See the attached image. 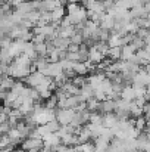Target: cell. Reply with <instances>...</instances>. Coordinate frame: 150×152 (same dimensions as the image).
I'll return each mask as SVG.
<instances>
[{
    "label": "cell",
    "mask_w": 150,
    "mask_h": 152,
    "mask_svg": "<svg viewBox=\"0 0 150 152\" xmlns=\"http://www.w3.org/2000/svg\"><path fill=\"white\" fill-rule=\"evenodd\" d=\"M43 78H44V75H43L40 71H33V72H30V74L25 77V83H27L30 87H37V86L41 83Z\"/></svg>",
    "instance_id": "cell-1"
},
{
    "label": "cell",
    "mask_w": 150,
    "mask_h": 152,
    "mask_svg": "<svg viewBox=\"0 0 150 152\" xmlns=\"http://www.w3.org/2000/svg\"><path fill=\"white\" fill-rule=\"evenodd\" d=\"M62 72H63V71H62L60 62L57 61V62H49V65H47L46 71L43 72V75H47V77L54 78L56 75H59V74H62Z\"/></svg>",
    "instance_id": "cell-2"
},
{
    "label": "cell",
    "mask_w": 150,
    "mask_h": 152,
    "mask_svg": "<svg viewBox=\"0 0 150 152\" xmlns=\"http://www.w3.org/2000/svg\"><path fill=\"white\" fill-rule=\"evenodd\" d=\"M41 146H43V139H36V137H28V139L22 143V149H24V151L41 149Z\"/></svg>",
    "instance_id": "cell-3"
},
{
    "label": "cell",
    "mask_w": 150,
    "mask_h": 152,
    "mask_svg": "<svg viewBox=\"0 0 150 152\" xmlns=\"http://www.w3.org/2000/svg\"><path fill=\"white\" fill-rule=\"evenodd\" d=\"M86 10L87 12H104V7H103V3L100 0H86Z\"/></svg>",
    "instance_id": "cell-4"
},
{
    "label": "cell",
    "mask_w": 150,
    "mask_h": 152,
    "mask_svg": "<svg viewBox=\"0 0 150 152\" xmlns=\"http://www.w3.org/2000/svg\"><path fill=\"white\" fill-rule=\"evenodd\" d=\"M104 59V55H101L94 46L88 50V53H87V61L90 62V64H100L101 61Z\"/></svg>",
    "instance_id": "cell-5"
},
{
    "label": "cell",
    "mask_w": 150,
    "mask_h": 152,
    "mask_svg": "<svg viewBox=\"0 0 150 152\" xmlns=\"http://www.w3.org/2000/svg\"><path fill=\"white\" fill-rule=\"evenodd\" d=\"M116 123H118V118H116V115L112 114V112L104 114V115L101 117V126L106 127V129H112V127H115Z\"/></svg>",
    "instance_id": "cell-6"
},
{
    "label": "cell",
    "mask_w": 150,
    "mask_h": 152,
    "mask_svg": "<svg viewBox=\"0 0 150 152\" xmlns=\"http://www.w3.org/2000/svg\"><path fill=\"white\" fill-rule=\"evenodd\" d=\"M113 27H115V18L110 16V15H107V13H104V16H103L101 21H100V28L110 31Z\"/></svg>",
    "instance_id": "cell-7"
},
{
    "label": "cell",
    "mask_w": 150,
    "mask_h": 152,
    "mask_svg": "<svg viewBox=\"0 0 150 152\" xmlns=\"http://www.w3.org/2000/svg\"><path fill=\"white\" fill-rule=\"evenodd\" d=\"M99 109H101V112L109 114L115 111V101L113 99H104L101 101V103H99Z\"/></svg>",
    "instance_id": "cell-8"
},
{
    "label": "cell",
    "mask_w": 150,
    "mask_h": 152,
    "mask_svg": "<svg viewBox=\"0 0 150 152\" xmlns=\"http://www.w3.org/2000/svg\"><path fill=\"white\" fill-rule=\"evenodd\" d=\"M50 16H51V22L59 24V21L65 16V7H63V6H57L56 9H53V10L50 12Z\"/></svg>",
    "instance_id": "cell-9"
},
{
    "label": "cell",
    "mask_w": 150,
    "mask_h": 152,
    "mask_svg": "<svg viewBox=\"0 0 150 152\" xmlns=\"http://www.w3.org/2000/svg\"><path fill=\"white\" fill-rule=\"evenodd\" d=\"M104 78H106V77H104V74H93V75H90V77H88L87 83H88L93 89H96V87H99L100 84H101V81H103Z\"/></svg>",
    "instance_id": "cell-10"
},
{
    "label": "cell",
    "mask_w": 150,
    "mask_h": 152,
    "mask_svg": "<svg viewBox=\"0 0 150 152\" xmlns=\"http://www.w3.org/2000/svg\"><path fill=\"white\" fill-rule=\"evenodd\" d=\"M119 96H121V99H125V101H134V99H136V96H134V90H133L131 86L122 87Z\"/></svg>",
    "instance_id": "cell-11"
},
{
    "label": "cell",
    "mask_w": 150,
    "mask_h": 152,
    "mask_svg": "<svg viewBox=\"0 0 150 152\" xmlns=\"http://www.w3.org/2000/svg\"><path fill=\"white\" fill-rule=\"evenodd\" d=\"M106 56L110 59V61H118L121 59V48L116 46V48H109L106 52Z\"/></svg>",
    "instance_id": "cell-12"
},
{
    "label": "cell",
    "mask_w": 150,
    "mask_h": 152,
    "mask_svg": "<svg viewBox=\"0 0 150 152\" xmlns=\"http://www.w3.org/2000/svg\"><path fill=\"white\" fill-rule=\"evenodd\" d=\"M87 103H86V106H87V109L88 111H96V109H99V103L100 102L97 99H94V98H90V99H87Z\"/></svg>",
    "instance_id": "cell-13"
},
{
    "label": "cell",
    "mask_w": 150,
    "mask_h": 152,
    "mask_svg": "<svg viewBox=\"0 0 150 152\" xmlns=\"http://www.w3.org/2000/svg\"><path fill=\"white\" fill-rule=\"evenodd\" d=\"M69 40H71V43H74V45H78V46H81V43L84 42V39H83V34L81 33H74L71 37H69Z\"/></svg>",
    "instance_id": "cell-14"
},
{
    "label": "cell",
    "mask_w": 150,
    "mask_h": 152,
    "mask_svg": "<svg viewBox=\"0 0 150 152\" xmlns=\"http://www.w3.org/2000/svg\"><path fill=\"white\" fill-rule=\"evenodd\" d=\"M46 126H47V129H49L50 133H56V132L59 130V127H60V124H59L56 120H51L49 123H46Z\"/></svg>",
    "instance_id": "cell-15"
},
{
    "label": "cell",
    "mask_w": 150,
    "mask_h": 152,
    "mask_svg": "<svg viewBox=\"0 0 150 152\" xmlns=\"http://www.w3.org/2000/svg\"><path fill=\"white\" fill-rule=\"evenodd\" d=\"M94 48H96L101 55H104V56H106V52H107V49H109V46L106 45V42H99L97 45H94Z\"/></svg>",
    "instance_id": "cell-16"
},
{
    "label": "cell",
    "mask_w": 150,
    "mask_h": 152,
    "mask_svg": "<svg viewBox=\"0 0 150 152\" xmlns=\"http://www.w3.org/2000/svg\"><path fill=\"white\" fill-rule=\"evenodd\" d=\"M71 83H72V84H75V86H78V87H81V86L86 83V80H84L81 75H77V77H75V78H74Z\"/></svg>",
    "instance_id": "cell-17"
},
{
    "label": "cell",
    "mask_w": 150,
    "mask_h": 152,
    "mask_svg": "<svg viewBox=\"0 0 150 152\" xmlns=\"http://www.w3.org/2000/svg\"><path fill=\"white\" fill-rule=\"evenodd\" d=\"M78 49H80V46H78V45L69 43V46H68V49H66V52H78Z\"/></svg>",
    "instance_id": "cell-18"
},
{
    "label": "cell",
    "mask_w": 150,
    "mask_h": 152,
    "mask_svg": "<svg viewBox=\"0 0 150 152\" xmlns=\"http://www.w3.org/2000/svg\"><path fill=\"white\" fill-rule=\"evenodd\" d=\"M1 75H3V72H1V69H0V77H1Z\"/></svg>",
    "instance_id": "cell-19"
}]
</instances>
